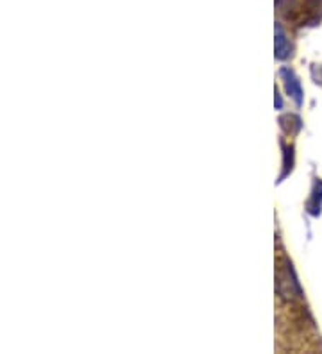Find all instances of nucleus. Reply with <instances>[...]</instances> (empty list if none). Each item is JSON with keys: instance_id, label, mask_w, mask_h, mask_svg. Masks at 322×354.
Segmentation results:
<instances>
[{"instance_id": "nucleus-1", "label": "nucleus", "mask_w": 322, "mask_h": 354, "mask_svg": "<svg viewBox=\"0 0 322 354\" xmlns=\"http://www.w3.org/2000/svg\"><path fill=\"white\" fill-rule=\"evenodd\" d=\"M281 75H283V79H285V86H287L288 95L292 97L297 104L303 102V97H301L303 95V91H301V84H299V81L296 79V75H294L292 72L287 68L281 70Z\"/></svg>"}, {"instance_id": "nucleus-2", "label": "nucleus", "mask_w": 322, "mask_h": 354, "mask_svg": "<svg viewBox=\"0 0 322 354\" xmlns=\"http://www.w3.org/2000/svg\"><path fill=\"white\" fill-rule=\"evenodd\" d=\"M290 52V44L287 41V36H285L283 29L281 27H276V57L278 59H285Z\"/></svg>"}, {"instance_id": "nucleus-3", "label": "nucleus", "mask_w": 322, "mask_h": 354, "mask_svg": "<svg viewBox=\"0 0 322 354\" xmlns=\"http://www.w3.org/2000/svg\"><path fill=\"white\" fill-rule=\"evenodd\" d=\"M294 4H296V0H276V6H278V9L281 13L287 11V9L294 8Z\"/></svg>"}]
</instances>
